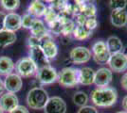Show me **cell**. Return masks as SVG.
I'll list each match as a JSON object with an SVG mask.
<instances>
[{
    "label": "cell",
    "instance_id": "cell-1",
    "mask_svg": "<svg viewBox=\"0 0 127 113\" xmlns=\"http://www.w3.org/2000/svg\"><path fill=\"white\" fill-rule=\"evenodd\" d=\"M118 99L117 90L110 87L97 88L91 92V100L97 107L108 108L115 105Z\"/></svg>",
    "mask_w": 127,
    "mask_h": 113
},
{
    "label": "cell",
    "instance_id": "cell-2",
    "mask_svg": "<svg viewBox=\"0 0 127 113\" xmlns=\"http://www.w3.org/2000/svg\"><path fill=\"white\" fill-rule=\"evenodd\" d=\"M48 94L43 88L35 87L32 89L27 95V104L32 109H44L48 103Z\"/></svg>",
    "mask_w": 127,
    "mask_h": 113
},
{
    "label": "cell",
    "instance_id": "cell-3",
    "mask_svg": "<svg viewBox=\"0 0 127 113\" xmlns=\"http://www.w3.org/2000/svg\"><path fill=\"white\" fill-rule=\"evenodd\" d=\"M58 82L61 86L72 88L79 84V69L73 67L64 68L58 75Z\"/></svg>",
    "mask_w": 127,
    "mask_h": 113
},
{
    "label": "cell",
    "instance_id": "cell-4",
    "mask_svg": "<svg viewBox=\"0 0 127 113\" xmlns=\"http://www.w3.org/2000/svg\"><path fill=\"white\" fill-rule=\"evenodd\" d=\"M17 75L23 77H30L37 72L38 68L36 64L32 61L31 58H23L19 59L14 65Z\"/></svg>",
    "mask_w": 127,
    "mask_h": 113
},
{
    "label": "cell",
    "instance_id": "cell-5",
    "mask_svg": "<svg viewBox=\"0 0 127 113\" xmlns=\"http://www.w3.org/2000/svg\"><path fill=\"white\" fill-rule=\"evenodd\" d=\"M36 78L42 84H51L58 80V74L55 68L48 65L38 69L36 72Z\"/></svg>",
    "mask_w": 127,
    "mask_h": 113
},
{
    "label": "cell",
    "instance_id": "cell-6",
    "mask_svg": "<svg viewBox=\"0 0 127 113\" xmlns=\"http://www.w3.org/2000/svg\"><path fill=\"white\" fill-rule=\"evenodd\" d=\"M70 59L76 64H83L87 62L91 57L92 53L88 48L84 46H77L70 51Z\"/></svg>",
    "mask_w": 127,
    "mask_h": 113
},
{
    "label": "cell",
    "instance_id": "cell-7",
    "mask_svg": "<svg viewBox=\"0 0 127 113\" xmlns=\"http://www.w3.org/2000/svg\"><path fill=\"white\" fill-rule=\"evenodd\" d=\"M108 64L110 69L116 73L124 72L127 70V56L122 52L111 55Z\"/></svg>",
    "mask_w": 127,
    "mask_h": 113
},
{
    "label": "cell",
    "instance_id": "cell-8",
    "mask_svg": "<svg viewBox=\"0 0 127 113\" xmlns=\"http://www.w3.org/2000/svg\"><path fill=\"white\" fill-rule=\"evenodd\" d=\"M44 110L45 113H65L66 104L61 97L53 96L48 99Z\"/></svg>",
    "mask_w": 127,
    "mask_h": 113
},
{
    "label": "cell",
    "instance_id": "cell-9",
    "mask_svg": "<svg viewBox=\"0 0 127 113\" xmlns=\"http://www.w3.org/2000/svg\"><path fill=\"white\" fill-rule=\"evenodd\" d=\"M41 48L46 57L49 59H54L58 54V47L56 43H54L53 38L50 34L47 35L46 37L41 40Z\"/></svg>",
    "mask_w": 127,
    "mask_h": 113
},
{
    "label": "cell",
    "instance_id": "cell-10",
    "mask_svg": "<svg viewBox=\"0 0 127 113\" xmlns=\"http://www.w3.org/2000/svg\"><path fill=\"white\" fill-rule=\"evenodd\" d=\"M112 71L108 68H100L95 72L94 84L99 88H104L112 81Z\"/></svg>",
    "mask_w": 127,
    "mask_h": 113
},
{
    "label": "cell",
    "instance_id": "cell-11",
    "mask_svg": "<svg viewBox=\"0 0 127 113\" xmlns=\"http://www.w3.org/2000/svg\"><path fill=\"white\" fill-rule=\"evenodd\" d=\"M23 81L20 75L17 74H11L7 75L4 81V87L8 92L15 93L21 90Z\"/></svg>",
    "mask_w": 127,
    "mask_h": 113
},
{
    "label": "cell",
    "instance_id": "cell-12",
    "mask_svg": "<svg viewBox=\"0 0 127 113\" xmlns=\"http://www.w3.org/2000/svg\"><path fill=\"white\" fill-rule=\"evenodd\" d=\"M18 98L14 93L7 92L2 94L0 97V108L3 111H9L11 112L15 108H17L18 105Z\"/></svg>",
    "mask_w": 127,
    "mask_h": 113
},
{
    "label": "cell",
    "instance_id": "cell-13",
    "mask_svg": "<svg viewBox=\"0 0 127 113\" xmlns=\"http://www.w3.org/2000/svg\"><path fill=\"white\" fill-rule=\"evenodd\" d=\"M30 49H31V51H30V55H31L30 58L36 64L38 69L49 65L48 59L46 57V55L44 54L41 46H34V47H31Z\"/></svg>",
    "mask_w": 127,
    "mask_h": 113
},
{
    "label": "cell",
    "instance_id": "cell-14",
    "mask_svg": "<svg viewBox=\"0 0 127 113\" xmlns=\"http://www.w3.org/2000/svg\"><path fill=\"white\" fill-rule=\"evenodd\" d=\"M21 21L22 17L19 14H17L15 12L8 13V14H6L4 29L10 30V31H12V32H15L16 30H18L22 27Z\"/></svg>",
    "mask_w": 127,
    "mask_h": 113
},
{
    "label": "cell",
    "instance_id": "cell-15",
    "mask_svg": "<svg viewBox=\"0 0 127 113\" xmlns=\"http://www.w3.org/2000/svg\"><path fill=\"white\" fill-rule=\"evenodd\" d=\"M95 72L90 67H84L79 69V83L85 86H88L94 83Z\"/></svg>",
    "mask_w": 127,
    "mask_h": 113
},
{
    "label": "cell",
    "instance_id": "cell-16",
    "mask_svg": "<svg viewBox=\"0 0 127 113\" xmlns=\"http://www.w3.org/2000/svg\"><path fill=\"white\" fill-rule=\"evenodd\" d=\"M111 23L114 27H122L127 25V11H112L110 15Z\"/></svg>",
    "mask_w": 127,
    "mask_h": 113
},
{
    "label": "cell",
    "instance_id": "cell-17",
    "mask_svg": "<svg viewBox=\"0 0 127 113\" xmlns=\"http://www.w3.org/2000/svg\"><path fill=\"white\" fill-rule=\"evenodd\" d=\"M31 31H32V36L36 37L40 41L49 34L47 27L45 26V24H44V22L39 20V19H35L32 28H31Z\"/></svg>",
    "mask_w": 127,
    "mask_h": 113
},
{
    "label": "cell",
    "instance_id": "cell-18",
    "mask_svg": "<svg viewBox=\"0 0 127 113\" xmlns=\"http://www.w3.org/2000/svg\"><path fill=\"white\" fill-rule=\"evenodd\" d=\"M106 47L107 50L109 51V53L111 55L117 54V53H121L122 48H123V44H122L121 39L117 36H111L107 39L106 41Z\"/></svg>",
    "mask_w": 127,
    "mask_h": 113
},
{
    "label": "cell",
    "instance_id": "cell-19",
    "mask_svg": "<svg viewBox=\"0 0 127 113\" xmlns=\"http://www.w3.org/2000/svg\"><path fill=\"white\" fill-rule=\"evenodd\" d=\"M47 7L46 5L38 0H34L31 3V5L29 6V13L32 15L33 17H41L44 16L46 11H47Z\"/></svg>",
    "mask_w": 127,
    "mask_h": 113
},
{
    "label": "cell",
    "instance_id": "cell-20",
    "mask_svg": "<svg viewBox=\"0 0 127 113\" xmlns=\"http://www.w3.org/2000/svg\"><path fill=\"white\" fill-rule=\"evenodd\" d=\"M16 34L7 29L0 30V48H4L16 42Z\"/></svg>",
    "mask_w": 127,
    "mask_h": 113
},
{
    "label": "cell",
    "instance_id": "cell-21",
    "mask_svg": "<svg viewBox=\"0 0 127 113\" xmlns=\"http://www.w3.org/2000/svg\"><path fill=\"white\" fill-rule=\"evenodd\" d=\"M14 69L12 59L8 57H0V75H9Z\"/></svg>",
    "mask_w": 127,
    "mask_h": 113
},
{
    "label": "cell",
    "instance_id": "cell-22",
    "mask_svg": "<svg viewBox=\"0 0 127 113\" xmlns=\"http://www.w3.org/2000/svg\"><path fill=\"white\" fill-rule=\"evenodd\" d=\"M59 19L62 24V34L64 36H69L70 34H73L76 26L75 23L70 18L59 16Z\"/></svg>",
    "mask_w": 127,
    "mask_h": 113
},
{
    "label": "cell",
    "instance_id": "cell-23",
    "mask_svg": "<svg viewBox=\"0 0 127 113\" xmlns=\"http://www.w3.org/2000/svg\"><path fill=\"white\" fill-rule=\"evenodd\" d=\"M73 35L77 40L83 41L90 37L92 35V31L89 30L87 27H85V26H77L75 27Z\"/></svg>",
    "mask_w": 127,
    "mask_h": 113
},
{
    "label": "cell",
    "instance_id": "cell-24",
    "mask_svg": "<svg viewBox=\"0 0 127 113\" xmlns=\"http://www.w3.org/2000/svg\"><path fill=\"white\" fill-rule=\"evenodd\" d=\"M87 101H88V96L84 92H77L73 95V102L78 107H81V108L85 107Z\"/></svg>",
    "mask_w": 127,
    "mask_h": 113
},
{
    "label": "cell",
    "instance_id": "cell-25",
    "mask_svg": "<svg viewBox=\"0 0 127 113\" xmlns=\"http://www.w3.org/2000/svg\"><path fill=\"white\" fill-rule=\"evenodd\" d=\"M96 12H97V9H96L95 5L92 3L85 2L81 14H83L86 18H92V17H96Z\"/></svg>",
    "mask_w": 127,
    "mask_h": 113
},
{
    "label": "cell",
    "instance_id": "cell-26",
    "mask_svg": "<svg viewBox=\"0 0 127 113\" xmlns=\"http://www.w3.org/2000/svg\"><path fill=\"white\" fill-rule=\"evenodd\" d=\"M110 57H111V54L109 53L108 50H106V51L102 52L101 54L93 55V59L98 64H106V63H108Z\"/></svg>",
    "mask_w": 127,
    "mask_h": 113
},
{
    "label": "cell",
    "instance_id": "cell-27",
    "mask_svg": "<svg viewBox=\"0 0 127 113\" xmlns=\"http://www.w3.org/2000/svg\"><path fill=\"white\" fill-rule=\"evenodd\" d=\"M1 6L6 11H15L20 6V1L19 0H2Z\"/></svg>",
    "mask_w": 127,
    "mask_h": 113
},
{
    "label": "cell",
    "instance_id": "cell-28",
    "mask_svg": "<svg viewBox=\"0 0 127 113\" xmlns=\"http://www.w3.org/2000/svg\"><path fill=\"white\" fill-rule=\"evenodd\" d=\"M44 16H45V20H46V22L48 23V24H50L52 22L56 21L59 18V14L55 10H53L51 7H49V8L47 9V11H46Z\"/></svg>",
    "mask_w": 127,
    "mask_h": 113
},
{
    "label": "cell",
    "instance_id": "cell-29",
    "mask_svg": "<svg viewBox=\"0 0 127 113\" xmlns=\"http://www.w3.org/2000/svg\"><path fill=\"white\" fill-rule=\"evenodd\" d=\"M127 1L125 0H111L109 1V6L112 11H122L125 10Z\"/></svg>",
    "mask_w": 127,
    "mask_h": 113
},
{
    "label": "cell",
    "instance_id": "cell-30",
    "mask_svg": "<svg viewBox=\"0 0 127 113\" xmlns=\"http://www.w3.org/2000/svg\"><path fill=\"white\" fill-rule=\"evenodd\" d=\"M34 21H35V18L32 16V15H31L30 13H27V14H25L24 16L22 17L21 25L24 28H29V29H31L32 27V25H33V23H34Z\"/></svg>",
    "mask_w": 127,
    "mask_h": 113
},
{
    "label": "cell",
    "instance_id": "cell-31",
    "mask_svg": "<svg viewBox=\"0 0 127 113\" xmlns=\"http://www.w3.org/2000/svg\"><path fill=\"white\" fill-rule=\"evenodd\" d=\"M107 50V47H106V43L102 41H99L93 44L92 46V52H93V55H98L101 54L102 52H104Z\"/></svg>",
    "mask_w": 127,
    "mask_h": 113
},
{
    "label": "cell",
    "instance_id": "cell-32",
    "mask_svg": "<svg viewBox=\"0 0 127 113\" xmlns=\"http://www.w3.org/2000/svg\"><path fill=\"white\" fill-rule=\"evenodd\" d=\"M48 27H49V29H50L51 33H53V34H55V35L62 34V24H61V21H60L59 18L56 21L48 24Z\"/></svg>",
    "mask_w": 127,
    "mask_h": 113
},
{
    "label": "cell",
    "instance_id": "cell-33",
    "mask_svg": "<svg viewBox=\"0 0 127 113\" xmlns=\"http://www.w3.org/2000/svg\"><path fill=\"white\" fill-rule=\"evenodd\" d=\"M85 27H87L89 30H93L94 28L97 27L98 26V21H97V19H96V17H92V18H87L86 19V21H85Z\"/></svg>",
    "mask_w": 127,
    "mask_h": 113
},
{
    "label": "cell",
    "instance_id": "cell-34",
    "mask_svg": "<svg viewBox=\"0 0 127 113\" xmlns=\"http://www.w3.org/2000/svg\"><path fill=\"white\" fill-rule=\"evenodd\" d=\"M28 43H29V46L31 48V47H34V46H40L41 45V41L36 37H34V36H31L29 38Z\"/></svg>",
    "mask_w": 127,
    "mask_h": 113
},
{
    "label": "cell",
    "instance_id": "cell-35",
    "mask_svg": "<svg viewBox=\"0 0 127 113\" xmlns=\"http://www.w3.org/2000/svg\"><path fill=\"white\" fill-rule=\"evenodd\" d=\"M78 113H98V111H97L96 108H94V107L85 106V107L80 108Z\"/></svg>",
    "mask_w": 127,
    "mask_h": 113
},
{
    "label": "cell",
    "instance_id": "cell-36",
    "mask_svg": "<svg viewBox=\"0 0 127 113\" xmlns=\"http://www.w3.org/2000/svg\"><path fill=\"white\" fill-rule=\"evenodd\" d=\"M10 113H30L29 110L25 108L24 106H18L17 108H15L13 110H11Z\"/></svg>",
    "mask_w": 127,
    "mask_h": 113
},
{
    "label": "cell",
    "instance_id": "cell-37",
    "mask_svg": "<svg viewBox=\"0 0 127 113\" xmlns=\"http://www.w3.org/2000/svg\"><path fill=\"white\" fill-rule=\"evenodd\" d=\"M5 18L6 14L4 12L0 11V30L4 29V26H5Z\"/></svg>",
    "mask_w": 127,
    "mask_h": 113
},
{
    "label": "cell",
    "instance_id": "cell-38",
    "mask_svg": "<svg viewBox=\"0 0 127 113\" xmlns=\"http://www.w3.org/2000/svg\"><path fill=\"white\" fill-rule=\"evenodd\" d=\"M121 84L123 87V89L127 91V73H125L124 75H122V80H121Z\"/></svg>",
    "mask_w": 127,
    "mask_h": 113
},
{
    "label": "cell",
    "instance_id": "cell-39",
    "mask_svg": "<svg viewBox=\"0 0 127 113\" xmlns=\"http://www.w3.org/2000/svg\"><path fill=\"white\" fill-rule=\"evenodd\" d=\"M122 108L124 109V111L127 112V95L124 97L123 100H122Z\"/></svg>",
    "mask_w": 127,
    "mask_h": 113
},
{
    "label": "cell",
    "instance_id": "cell-40",
    "mask_svg": "<svg viewBox=\"0 0 127 113\" xmlns=\"http://www.w3.org/2000/svg\"><path fill=\"white\" fill-rule=\"evenodd\" d=\"M4 89H5V87H4V82L0 79V94H2V93H3Z\"/></svg>",
    "mask_w": 127,
    "mask_h": 113
},
{
    "label": "cell",
    "instance_id": "cell-41",
    "mask_svg": "<svg viewBox=\"0 0 127 113\" xmlns=\"http://www.w3.org/2000/svg\"><path fill=\"white\" fill-rule=\"evenodd\" d=\"M116 113H127L126 111H119V112H116Z\"/></svg>",
    "mask_w": 127,
    "mask_h": 113
},
{
    "label": "cell",
    "instance_id": "cell-42",
    "mask_svg": "<svg viewBox=\"0 0 127 113\" xmlns=\"http://www.w3.org/2000/svg\"><path fill=\"white\" fill-rule=\"evenodd\" d=\"M0 113H4V111H3V110H2L1 108H0Z\"/></svg>",
    "mask_w": 127,
    "mask_h": 113
}]
</instances>
